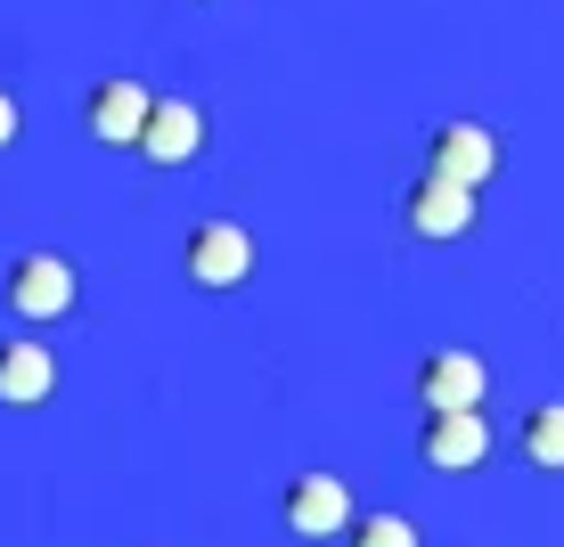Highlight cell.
<instances>
[{"mask_svg": "<svg viewBox=\"0 0 564 547\" xmlns=\"http://www.w3.org/2000/svg\"><path fill=\"white\" fill-rule=\"evenodd\" d=\"M0 295H9V310L25 327H57L74 303H83V278H74V262L57 245H33V253L9 262V286H0Z\"/></svg>", "mask_w": 564, "mask_h": 547, "instance_id": "6da1fadb", "label": "cell"}, {"mask_svg": "<svg viewBox=\"0 0 564 547\" xmlns=\"http://www.w3.org/2000/svg\"><path fill=\"white\" fill-rule=\"evenodd\" d=\"M254 229H238V221H197L181 238V278L188 286H205V295H229V286H246L254 278Z\"/></svg>", "mask_w": 564, "mask_h": 547, "instance_id": "7a4b0ae2", "label": "cell"}, {"mask_svg": "<svg viewBox=\"0 0 564 547\" xmlns=\"http://www.w3.org/2000/svg\"><path fill=\"white\" fill-rule=\"evenodd\" d=\"M279 515H286V532L295 539H336V532H352V482L344 474H327V466H311V474L286 482V499H279Z\"/></svg>", "mask_w": 564, "mask_h": 547, "instance_id": "3957f363", "label": "cell"}, {"mask_svg": "<svg viewBox=\"0 0 564 547\" xmlns=\"http://www.w3.org/2000/svg\"><path fill=\"white\" fill-rule=\"evenodd\" d=\"M401 221H410V238H425V245H458V238H475V221H482V197L475 188H458V180H425L401 197Z\"/></svg>", "mask_w": 564, "mask_h": 547, "instance_id": "277c9868", "label": "cell"}, {"mask_svg": "<svg viewBox=\"0 0 564 547\" xmlns=\"http://www.w3.org/2000/svg\"><path fill=\"white\" fill-rule=\"evenodd\" d=\"M148 114H155V90L140 74H107V83H90V99H83V131L99 147H140Z\"/></svg>", "mask_w": 564, "mask_h": 547, "instance_id": "5b68a950", "label": "cell"}, {"mask_svg": "<svg viewBox=\"0 0 564 547\" xmlns=\"http://www.w3.org/2000/svg\"><path fill=\"white\" fill-rule=\"evenodd\" d=\"M425 172L434 180H458V188H482L499 172V131L491 123H434V140H425Z\"/></svg>", "mask_w": 564, "mask_h": 547, "instance_id": "8992f818", "label": "cell"}, {"mask_svg": "<svg viewBox=\"0 0 564 547\" xmlns=\"http://www.w3.org/2000/svg\"><path fill=\"white\" fill-rule=\"evenodd\" d=\"M417 458L434 466V474H475V466L491 458V425H482V408H434Z\"/></svg>", "mask_w": 564, "mask_h": 547, "instance_id": "52a82bcc", "label": "cell"}, {"mask_svg": "<svg viewBox=\"0 0 564 547\" xmlns=\"http://www.w3.org/2000/svg\"><path fill=\"white\" fill-rule=\"evenodd\" d=\"M482 393H491V368H482V351H425V368H417V401H425V417L434 408H482Z\"/></svg>", "mask_w": 564, "mask_h": 547, "instance_id": "ba28073f", "label": "cell"}, {"mask_svg": "<svg viewBox=\"0 0 564 547\" xmlns=\"http://www.w3.org/2000/svg\"><path fill=\"white\" fill-rule=\"evenodd\" d=\"M140 155H148L155 172L197 164V155H205V107H197V99H155L148 131H140Z\"/></svg>", "mask_w": 564, "mask_h": 547, "instance_id": "9c48e42d", "label": "cell"}, {"mask_svg": "<svg viewBox=\"0 0 564 547\" xmlns=\"http://www.w3.org/2000/svg\"><path fill=\"white\" fill-rule=\"evenodd\" d=\"M57 393V351L42 336H9L0 343V408H42Z\"/></svg>", "mask_w": 564, "mask_h": 547, "instance_id": "30bf717a", "label": "cell"}, {"mask_svg": "<svg viewBox=\"0 0 564 547\" xmlns=\"http://www.w3.org/2000/svg\"><path fill=\"white\" fill-rule=\"evenodd\" d=\"M523 458H532L540 474H564V401L523 408Z\"/></svg>", "mask_w": 564, "mask_h": 547, "instance_id": "8fae6325", "label": "cell"}, {"mask_svg": "<svg viewBox=\"0 0 564 547\" xmlns=\"http://www.w3.org/2000/svg\"><path fill=\"white\" fill-rule=\"evenodd\" d=\"M344 539H352V547H425L410 515H360V523H352Z\"/></svg>", "mask_w": 564, "mask_h": 547, "instance_id": "7c38bea8", "label": "cell"}, {"mask_svg": "<svg viewBox=\"0 0 564 547\" xmlns=\"http://www.w3.org/2000/svg\"><path fill=\"white\" fill-rule=\"evenodd\" d=\"M17 131H25V114H17V99H9V90H0V155L17 147Z\"/></svg>", "mask_w": 564, "mask_h": 547, "instance_id": "4fadbf2b", "label": "cell"}]
</instances>
